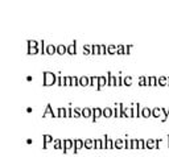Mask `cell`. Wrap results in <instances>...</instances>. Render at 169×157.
<instances>
[{"mask_svg":"<svg viewBox=\"0 0 169 157\" xmlns=\"http://www.w3.org/2000/svg\"><path fill=\"white\" fill-rule=\"evenodd\" d=\"M42 77H44V81H42V86H44V87L57 85V78H58V75L54 74L53 71H42Z\"/></svg>","mask_w":169,"mask_h":157,"instance_id":"1","label":"cell"},{"mask_svg":"<svg viewBox=\"0 0 169 157\" xmlns=\"http://www.w3.org/2000/svg\"><path fill=\"white\" fill-rule=\"evenodd\" d=\"M103 116V108L100 107H94L93 108V116H91V121L93 123H97V120L99 118Z\"/></svg>","mask_w":169,"mask_h":157,"instance_id":"2","label":"cell"},{"mask_svg":"<svg viewBox=\"0 0 169 157\" xmlns=\"http://www.w3.org/2000/svg\"><path fill=\"white\" fill-rule=\"evenodd\" d=\"M85 148V140L82 139H74V148H73V153L77 154L79 149Z\"/></svg>","mask_w":169,"mask_h":157,"instance_id":"3","label":"cell"},{"mask_svg":"<svg viewBox=\"0 0 169 157\" xmlns=\"http://www.w3.org/2000/svg\"><path fill=\"white\" fill-rule=\"evenodd\" d=\"M74 148V140L72 139H64V149H62V153H67L69 149Z\"/></svg>","mask_w":169,"mask_h":157,"instance_id":"4","label":"cell"},{"mask_svg":"<svg viewBox=\"0 0 169 157\" xmlns=\"http://www.w3.org/2000/svg\"><path fill=\"white\" fill-rule=\"evenodd\" d=\"M42 140H44V144H42V148L44 149H48V145L52 143H54L55 139L53 137L52 135H48V133H45V135H42Z\"/></svg>","mask_w":169,"mask_h":157,"instance_id":"5","label":"cell"},{"mask_svg":"<svg viewBox=\"0 0 169 157\" xmlns=\"http://www.w3.org/2000/svg\"><path fill=\"white\" fill-rule=\"evenodd\" d=\"M104 86H107V75H99V77H98V86L95 90L100 91L102 87H104Z\"/></svg>","mask_w":169,"mask_h":157,"instance_id":"6","label":"cell"},{"mask_svg":"<svg viewBox=\"0 0 169 157\" xmlns=\"http://www.w3.org/2000/svg\"><path fill=\"white\" fill-rule=\"evenodd\" d=\"M103 141H104V149H115V140H111L108 137V135H104L103 136Z\"/></svg>","mask_w":169,"mask_h":157,"instance_id":"7","label":"cell"},{"mask_svg":"<svg viewBox=\"0 0 169 157\" xmlns=\"http://www.w3.org/2000/svg\"><path fill=\"white\" fill-rule=\"evenodd\" d=\"M48 115H50L52 118H57V114H55L54 111H53L52 104H50V103H48V104H46V108H45L44 114H42V118H46Z\"/></svg>","mask_w":169,"mask_h":157,"instance_id":"8","label":"cell"},{"mask_svg":"<svg viewBox=\"0 0 169 157\" xmlns=\"http://www.w3.org/2000/svg\"><path fill=\"white\" fill-rule=\"evenodd\" d=\"M67 54L69 55H75L77 54V40L73 41V44H70L67 46Z\"/></svg>","mask_w":169,"mask_h":157,"instance_id":"9","label":"cell"},{"mask_svg":"<svg viewBox=\"0 0 169 157\" xmlns=\"http://www.w3.org/2000/svg\"><path fill=\"white\" fill-rule=\"evenodd\" d=\"M148 86H149V87H157L158 86V78L155 77V75L148 77Z\"/></svg>","mask_w":169,"mask_h":157,"instance_id":"10","label":"cell"},{"mask_svg":"<svg viewBox=\"0 0 169 157\" xmlns=\"http://www.w3.org/2000/svg\"><path fill=\"white\" fill-rule=\"evenodd\" d=\"M79 86H81V87L90 86V77H86V75H82V77H79Z\"/></svg>","mask_w":169,"mask_h":157,"instance_id":"11","label":"cell"},{"mask_svg":"<svg viewBox=\"0 0 169 157\" xmlns=\"http://www.w3.org/2000/svg\"><path fill=\"white\" fill-rule=\"evenodd\" d=\"M114 116V108L112 107H104L103 108V118H111Z\"/></svg>","mask_w":169,"mask_h":157,"instance_id":"12","label":"cell"},{"mask_svg":"<svg viewBox=\"0 0 169 157\" xmlns=\"http://www.w3.org/2000/svg\"><path fill=\"white\" fill-rule=\"evenodd\" d=\"M94 149H104L103 139H94Z\"/></svg>","mask_w":169,"mask_h":157,"instance_id":"13","label":"cell"},{"mask_svg":"<svg viewBox=\"0 0 169 157\" xmlns=\"http://www.w3.org/2000/svg\"><path fill=\"white\" fill-rule=\"evenodd\" d=\"M82 116H83L85 119L91 118V116H93V108H90V107H83V110H82Z\"/></svg>","mask_w":169,"mask_h":157,"instance_id":"14","label":"cell"},{"mask_svg":"<svg viewBox=\"0 0 169 157\" xmlns=\"http://www.w3.org/2000/svg\"><path fill=\"white\" fill-rule=\"evenodd\" d=\"M151 116H152V110L148 107H143L142 108V118L148 119V118H151Z\"/></svg>","mask_w":169,"mask_h":157,"instance_id":"15","label":"cell"},{"mask_svg":"<svg viewBox=\"0 0 169 157\" xmlns=\"http://www.w3.org/2000/svg\"><path fill=\"white\" fill-rule=\"evenodd\" d=\"M67 53V46L64 44H60L58 46H57V54L58 55H64Z\"/></svg>","mask_w":169,"mask_h":157,"instance_id":"16","label":"cell"},{"mask_svg":"<svg viewBox=\"0 0 169 157\" xmlns=\"http://www.w3.org/2000/svg\"><path fill=\"white\" fill-rule=\"evenodd\" d=\"M145 146L147 149H156V139H147Z\"/></svg>","mask_w":169,"mask_h":157,"instance_id":"17","label":"cell"},{"mask_svg":"<svg viewBox=\"0 0 169 157\" xmlns=\"http://www.w3.org/2000/svg\"><path fill=\"white\" fill-rule=\"evenodd\" d=\"M161 115H163V111H161V107H155V108H152V118L158 119Z\"/></svg>","mask_w":169,"mask_h":157,"instance_id":"18","label":"cell"},{"mask_svg":"<svg viewBox=\"0 0 169 157\" xmlns=\"http://www.w3.org/2000/svg\"><path fill=\"white\" fill-rule=\"evenodd\" d=\"M53 148L54 149H64V140L61 139H55L53 143Z\"/></svg>","mask_w":169,"mask_h":157,"instance_id":"19","label":"cell"},{"mask_svg":"<svg viewBox=\"0 0 169 157\" xmlns=\"http://www.w3.org/2000/svg\"><path fill=\"white\" fill-rule=\"evenodd\" d=\"M55 53H57V46H54L53 44L48 45V46H46V54L48 55H53V54H55Z\"/></svg>","mask_w":169,"mask_h":157,"instance_id":"20","label":"cell"},{"mask_svg":"<svg viewBox=\"0 0 169 157\" xmlns=\"http://www.w3.org/2000/svg\"><path fill=\"white\" fill-rule=\"evenodd\" d=\"M116 50H118V46H115L114 44L107 45V54H108V55H114V54H116Z\"/></svg>","mask_w":169,"mask_h":157,"instance_id":"21","label":"cell"},{"mask_svg":"<svg viewBox=\"0 0 169 157\" xmlns=\"http://www.w3.org/2000/svg\"><path fill=\"white\" fill-rule=\"evenodd\" d=\"M158 86H160V87H165V86H168V77H165V75L158 77Z\"/></svg>","mask_w":169,"mask_h":157,"instance_id":"22","label":"cell"},{"mask_svg":"<svg viewBox=\"0 0 169 157\" xmlns=\"http://www.w3.org/2000/svg\"><path fill=\"white\" fill-rule=\"evenodd\" d=\"M41 52L40 48H28L27 49V55H34V54H39Z\"/></svg>","mask_w":169,"mask_h":157,"instance_id":"23","label":"cell"},{"mask_svg":"<svg viewBox=\"0 0 169 157\" xmlns=\"http://www.w3.org/2000/svg\"><path fill=\"white\" fill-rule=\"evenodd\" d=\"M131 149H140V140L139 139H131Z\"/></svg>","mask_w":169,"mask_h":157,"instance_id":"24","label":"cell"},{"mask_svg":"<svg viewBox=\"0 0 169 157\" xmlns=\"http://www.w3.org/2000/svg\"><path fill=\"white\" fill-rule=\"evenodd\" d=\"M114 145H115V149H123L124 148V139H116Z\"/></svg>","mask_w":169,"mask_h":157,"instance_id":"25","label":"cell"},{"mask_svg":"<svg viewBox=\"0 0 169 157\" xmlns=\"http://www.w3.org/2000/svg\"><path fill=\"white\" fill-rule=\"evenodd\" d=\"M64 86L65 87H70V86H73V77H70V75H65L64 77Z\"/></svg>","mask_w":169,"mask_h":157,"instance_id":"26","label":"cell"},{"mask_svg":"<svg viewBox=\"0 0 169 157\" xmlns=\"http://www.w3.org/2000/svg\"><path fill=\"white\" fill-rule=\"evenodd\" d=\"M91 54L93 55L100 54V45L99 44H93L91 45Z\"/></svg>","mask_w":169,"mask_h":157,"instance_id":"27","label":"cell"},{"mask_svg":"<svg viewBox=\"0 0 169 157\" xmlns=\"http://www.w3.org/2000/svg\"><path fill=\"white\" fill-rule=\"evenodd\" d=\"M139 86H142V87H145V86H148V77H145V75H142V77L139 78Z\"/></svg>","mask_w":169,"mask_h":157,"instance_id":"28","label":"cell"},{"mask_svg":"<svg viewBox=\"0 0 169 157\" xmlns=\"http://www.w3.org/2000/svg\"><path fill=\"white\" fill-rule=\"evenodd\" d=\"M85 149H94V140L93 139H86L85 140Z\"/></svg>","mask_w":169,"mask_h":157,"instance_id":"29","label":"cell"},{"mask_svg":"<svg viewBox=\"0 0 169 157\" xmlns=\"http://www.w3.org/2000/svg\"><path fill=\"white\" fill-rule=\"evenodd\" d=\"M123 85H124L126 87L132 86V77H131V75H126L124 79H123Z\"/></svg>","mask_w":169,"mask_h":157,"instance_id":"30","label":"cell"},{"mask_svg":"<svg viewBox=\"0 0 169 157\" xmlns=\"http://www.w3.org/2000/svg\"><path fill=\"white\" fill-rule=\"evenodd\" d=\"M27 45L28 48H40V42L36 41V40H28Z\"/></svg>","mask_w":169,"mask_h":157,"instance_id":"31","label":"cell"},{"mask_svg":"<svg viewBox=\"0 0 169 157\" xmlns=\"http://www.w3.org/2000/svg\"><path fill=\"white\" fill-rule=\"evenodd\" d=\"M161 111H163V119H161V123H165L168 120V115H169V108L166 110L165 107H161Z\"/></svg>","mask_w":169,"mask_h":157,"instance_id":"32","label":"cell"},{"mask_svg":"<svg viewBox=\"0 0 169 157\" xmlns=\"http://www.w3.org/2000/svg\"><path fill=\"white\" fill-rule=\"evenodd\" d=\"M126 111H130V118H135V103H131V106L128 108H126Z\"/></svg>","mask_w":169,"mask_h":157,"instance_id":"33","label":"cell"},{"mask_svg":"<svg viewBox=\"0 0 169 157\" xmlns=\"http://www.w3.org/2000/svg\"><path fill=\"white\" fill-rule=\"evenodd\" d=\"M94 86H95V88H97V86H98V77H97V75L90 77V87L94 88Z\"/></svg>","mask_w":169,"mask_h":157,"instance_id":"34","label":"cell"},{"mask_svg":"<svg viewBox=\"0 0 169 157\" xmlns=\"http://www.w3.org/2000/svg\"><path fill=\"white\" fill-rule=\"evenodd\" d=\"M67 118L69 119L74 118V108H73L72 103H69V106H67Z\"/></svg>","mask_w":169,"mask_h":157,"instance_id":"35","label":"cell"},{"mask_svg":"<svg viewBox=\"0 0 169 157\" xmlns=\"http://www.w3.org/2000/svg\"><path fill=\"white\" fill-rule=\"evenodd\" d=\"M116 54H118V55H124V54H126V46H124V45H123V44L118 45Z\"/></svg>","mask_w":169,"mask_h":157,"instance_id":"36","label":"cell"},{"mask_svg":"<svg viewBox=\"0 0 169 157\" xmlns=\"http://www.w3.org/2000/svg\"><path fill=\"white\" fill-rule=\"evenodd\" d=\"M114 118H120V110H119V103H115L114 104Z\"/></svg>","mask_w":169,"mask_h":157,"instance_id":"37","label":"cell"},{"mask_svg":"<svg viewBox=\"0 0 169 157\" xmlns=\"http://www.w3.org/2000/svg\"><path fill=\"white\" fill-rule=\"evenodd\" d=\"M57 75H58V78H57V86H58V87H62V86H64V77H62V73L58 71Z\"/></svg>","mask_w":169,"mask_h":157,"instance_id":"38","label":"cell"},{"mask_svg":"<svg viewBox=\"0 0 169 157\" xmlns=\"http://www.w3.org/2000/svg\"><path fill=\"white\" fill-rule=\"evenodd\" d=\"M83 54H85V55L91 54V45H89V44L83 45Z\"/></svg>","mask_w":169,"mask_h":157,"instance_id":"39","label":"cell"},{"mask_svg":"<svg viewBox=\"0 0 169 157\" xmlns=\"http://www.w3.org/2000/svg\"><path fill=\"white\" fill-rule=\"evenodd\" d=\"M106 75H107V86H108V87H111V86H112V73L108 71Z\"/></svg>","mask_w":169,"mask_h":157,"instance_id":"40","label":"cell"},{"mask_svg":"<svg viewBox=\"0 0 169 157\" xmlns=\"http://www.w3.org/2000/svg\"><path fill=\"white\" fill-rule=\"evenodd\" d=\"M82 116V108L74 107V118H81Z\"/></svg>","mask_w":169,"mask_h":157,"instance_id":"41","label":"cell"},{"mask_svg":"<svg viewBox=\"0 0 169 157\" xmlns=\"http://www.w3.org/2000/svg\"><path fill=\"white\" fill-rule=\"evenodd\" d=\"M136 118H142V106H140V103H136Z\"/></svg>","mask_w":169,"mask_h":157,"instance_id":"42","label":"cell"},{"mask_svg":"<svg viewBox=\"0 0 169 157\" xmlns=\"http://www.w3.org/2000/svg\"><path fill=\"white\" fill-rule=\"evenodd\" d=\"M124 149H131V140L128 139V135L124 137Z\"/></svg>","mask_w":169,"mask_h":157,"instance_id":"43","label":"cell"},{"mask_svg":"<svg viewBox=\"0 0 169 157\" xmlns=\"http://www.w3.org/2000/svg\"><path fill=\"white\" fill-rule=\"evenodd\" d=\"M100 54H102V55H106V54H107V45L100 44Z\"/></svg>","mask_w":169,"mask_h":157,"instance_id":"44","label":"cell"},{"mask_svg":"<svg viewBox=\"0 0 169 157\" xmlns=\"http://www.w3.org/2000/svg\"><path fill=\"white\" fill-rule=\"evenodd\" d=\"M73 86H75V87H78V86H79V77H75V75H73Z\"/></svg>","mask_w":169,"mask_h":157,"instance_id":"45","label":"cell"},{"mask_svg":"<svg viewBox=\"0 0 169 157\" xmlns=\"http://www.w3.org/2000/svg\"><path fill=\"white\" fill-rule=\"evenodd\" d=\"M55 111H57V118H58V119H60V118H64V114H62V111H64V107H58Z\"/></svg>","mask_w":169,"mask_h":157,"instance_id":"46","label":"cell"},{"mask_svg":"<svg viewBox=\"0 0 169 157\" xmlns=\"http://www.w3.org/2000/svg\"><path fill=\"white\" fill-rule=\"evenodd\" d=\"M123 79H124V77H122V73H119V75H118V86H124L123 85Z\"/></svg>","mask_w":169,"mask_h":157,"instance_id":"47","label":"cell"},{"mask_svg":"<svg viewBox=\"0 0 169 157\" xmlns=\"http://www.w3.org/2000/svg\"><path fill=\"white\" fill-rule=\"evenodd\" d=\"M140 140V149H147V146H145V140L144 139H139Z\"/></svg>","mask_w":169,"mask_h":157,"instance_id":"48","label":"cell"},{"mask_svg":"<svg viewBox=\"0 0 169 157\" xmlns=\"http://www.w3.org/2000/svg\"><path fill=\"white\" fill-rule=\"evenodd\" d=\"M131 48H133V45H126V54L127 55L131 54Z\"/></svg>","mask_w":169,"mask_h":157,"instance_id":"49","label":"cell"},{"mask_svg":"<svg viewBox=\"0 0 169 157\" xmlns=\"http://www.w3.org/2000/svg\"><path fill=\"white\" fill-rule=\"evenodd\" d=\"M163 143V139H156V149H160V144Z\"/></svg>","mask_w":169,"mask_h":157,"instance_id":"50","label":"cell"},{"mask_svg":"<svg viewBox=\"0 0 169 157\" xmlns=\"http://www.w3.org/2000/svg\"><path fill=\"white\" fill-rule=\"evenodd\" d=\"M112 86H118V77L112 75Z\"/></svg>","mask_w":169,"mask_h":157,"instance_id":"51","label":"cell"},{"mask_svg":"<svg viewBox=\"0 0 169 157\" xmlns=\"http://www.w3.org/2000/svg\"><path fill=\"white\" fill-rule=\"evenodd\" d=\"M25 79H27V82H32V81H33V77H32V75H27Z\"/></svg>","mask_w":169,"mask_h":157,"instance_id":"52","label":"cell"},{"mask_svg":"<svg viewBox=\"0 0 169 157\" xmlns=\"http://www.w3.org/2000/svg\"><path fill=\"white\" fill-rule=\"evenodd\" d=\"M25 111H27L28 114H32V112H33V108H32V107H27V110H25Z\"/></svg>","mask_w":169,"mask_h":157,"instance_id":"53","label":"cell"},{"mask_svg":"<svg viewBox=\"0 0 169 157\" xmlns=\"http://www.w3.org/2000/svg\"><path fill=\"white\" fill-rule=\"evenodd\" d=\"M25 143H27L28 145H31V144H33V140H32V139H27V141H25Z\"/></svg>","mask_w":169,"mask_h":157,"instance_id":"54","label":"cell"},{"mask_svg":"<svg viewBox=\"0 0 169 157\" xmlns=\"http://www.w3.org/2000/svg\"><path fill=\"white\" fill-rule=\"evenodd\" d=\"M166 139H168V148H169V135H168V137H166Z\"/></svg>","mask_w":169,"mask_h":157,"instance_id":"55","label":"cell"},{"mask_svg":"<svg viewBox=\"0 0 169 157\" xmlns=\"http://www.w3.org/2000/svg\"><path fill=\"white\" fill-rule=\"evenodd\" d=\"M168 86H169V77H168Z\"/></svg>","mask_w":169,"mask_h":157,"instance_id":"56","label":"cell"}]
</instances>
